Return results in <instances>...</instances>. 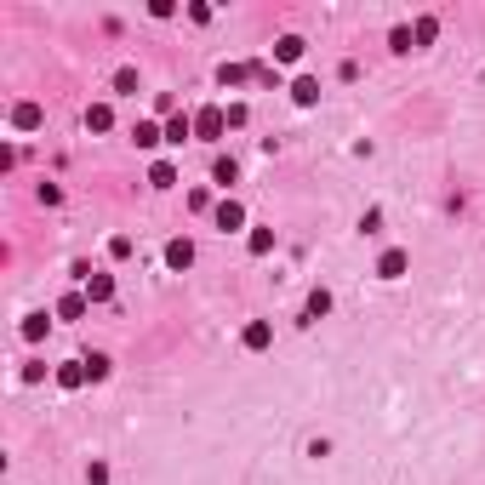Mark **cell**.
Returning <instances> with one entry per match:
<instances>
[{
  "mask_svg": "<svg viewBox=\"0 0 485 485\" xmlns=\"http://www.w3.org/2000/svg\"><path fill=\"white\" fill-rule=\"evenodd\" d=\"M86 297H92V303H109V297H114V280H109V274H86Z\"/></svg>",
  "mask_w": 485,
  "mask_h": 485,
  "instance_id": "3957f363",
  "label": "cell"
},
{
  "mask_svg": "<svg viewBox=\"0 0 485 485\" xmlns=\"http://www.w3.org/2000/svg\"><path fill=\"white\" fill-rule=\"evenodd\" d=\"M326 308H331V297H326V291H314V297H308V320H320Z\"/></svg>",
  "mask_w": 485,
  "mask_h": 485,
  "instance_id": "4fadbf2b",
  "label": "cell"
},
{
  "mask_svg": "<svg viewBox=\"0 0 485 485\" xmlns=\"http://www.w3.org/2000/svg\"><path fill=\"white\" fill-rule=\"evenodd\" d=\"M80 308H86V297H63V303H58V314H63V320H74Z\"/></svg>",
  "mask_w": 485,
  "mask_h": 485,
  "instance_id": "5bb4252c",
  "label": "cell"
},
{
  "mask_svg": "<svg viewBox=\"0 0 485 485\" xmlns=\"http://www.w3.org/2000/svg\"><path fill=\"white\" fill-rule=\"evenodd\" d=\"M291 92H297V103H314V98H320V86H314V80H297Z\"/></svg>",
  "mask_w": 485,
  "mask_h": 485,
  "instance_id": "7c38bea8",
  "label": "cell"
},
{
  "mask_svg": "<svg viewBox=\"0 0 485 485\" xmlns=\"http://www.w3.org/2000/svg\"><path fill=\"white\" fill-rule=\"evenodd\" d=\"M269 343H274V326L269 320H251L246 326V348H269Z\"/></svg>",
  "mask_w": 485,
  "mask_h": 485,
  "instance_id": "7a4b0ae2",
  "label": "cell"
},
{
  "mask_svg": "<svg viewBox=\"0 0 485 485\" xmlns=\"http://www.w3.org/2000/svg\"><path fill=\"white\" fill-rule=\"evenodd\" d=\"M377 274H383V280H400V274H406V251H383Z\"/></svg>",
  "mask_w": 485,
  "mask_h": 485,
  "instance_id": "277c9868",
  "label": "cell"
},
{
  "mask_svg": "<svg viewBox=\"0 0 485 485\" xmlns=\"http://www.w3.org/2000/svg\"><path fill=\"white\" fill-rule=\"evenodd\" d=\"M12 120L29 131V126H40V109H34V103H18V114H12Z\"/></svg>",
  "mask_w": 485,
  "mask_h": 485,
  "instance_id": "30bf717a",
  "label": "cell"
},
{
  "mask_svg": "<svg viewBox=\"0 0 485 485\" xmlns=\"http://www.w3.org/2000/svg\"><path fill=\"white\" fill-rule=\"evenodd\" d=\"M274 58H280V63H297V58H303V40H297V34H286L280 46H274Z\"/></svg>",
  "mask_w": 485,
  "mask_h": 485,
  "instance_id": "52a82bcc",
  "label": "cell"
},
{
  "mask_svg": "<svg viewBox=\"0 0 485 485\" xmlns=\"http://www.w3.org/2000/svg\"><path fill=\"white\" fill-rule=\"evenodd\" d=\"M86 377H92V371H86V360H80V366H63V371H58V383H63V388H80Z\"/></svg>",
  "mask_w": 485,
  "mask_h": 485,
  "instance_id": "ba28073f",
  "label": "cell"
},
{
  "mask_svg": "<svg viewBox=\"0 0 485 485\" xmlns=\"http://www.w3.org/2000/svg\"><path fill=\"white\" fill-rule=\"evenodd\" d=\"M138 143H143V149H154V143H160V126H154V120H143V126H138Z\"/></svg>",
  "mask_w": 485,
  "mask_h": 485,
  "instance_id": "8fae6325",
  "label": "cell"
},
{
  "mask_svg": "<svg viewBox=\"0 0 485 485\" xmlns=\"http://www.w3.org/2000/svg\"><path fill=\"white\" fill-rule=\"evenodd\" d=\"M246 223V211L234 206V200H223V206H217V229H240Z\"/></svg>",
  "mask_w": 485,
  "mask_h": 485,
  "instance_id": "8992f818",
  "label": "cell"
},
{
  "mask_svg": "<svg viewBox=\"0 0 485 485\" xmlns=\"http://www.w3.org/2000/svg\"><path fill=\"white\" fill-rule=\"evenodd\" d=\"M166 263H171V269H189V263H194V246H189V240H171V246H166Z\"/></svg>",
  "mask_w": 485,
  "mask_h": 485,
  "instance_id": "5b68a950",
  "label": "cell"
},
{
  "mask_svg": "<svg viewBox=\"0 0 485 485\" xmlns=\"http://www.w3.org/2000/svg\"><path fill=\"white\" fill-rule=\"evenodd\" d=\"M109 120H114V114H109V103H98V109H86V126H92V131H109Z\"/></svg>",
  "mask_w": 485,
  "mask_h": 485,
  "instance_id": "9c48e42d",
  "label": "cell"
},
{
  "mask_svg": "<svg viewBox=\"0 0 485 485\" xmlns=\"http://www.w3.org/2000/svg\"><path fill=\"white\" fill-rule=\"evenodd\" d=\"M194 126H200V138H223L229 114H223V109H200V120H194Z\"/></svg>",
  "mask_w": 485,
  "mask_h": 485,
  "instance_id": "6da1fadb",
  "label": "cell"
}]
</instances>
